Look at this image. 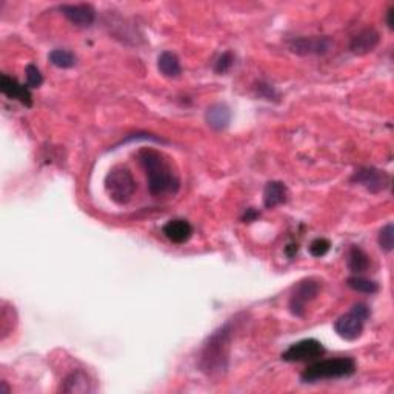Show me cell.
<instances>
[{
    "label": "cell",
    "instance_id": "1",
    "mask_svg": "<svg viewBox=\"0 0 394 394\" xmlns=\"http://www.w3.org/2000/svg\"><path fill=\"white\" fill-rule=\"evenodd\" d=\"M239 316L228 319L222 327L212 331L206 337L199 354V368L205 376L219 378L227 373L230 367L231 343L234 339V333L239 325Z\"/></svg>",
    "mask_w": 394,
    "mask_h": 394
},
{
    "label": "cell",
    "instance_id": "2",
    "mask_svg": "<svg viewBox=\"0 0 394 394\" xmlns=\"http://www.w3.org/2000/svg\"><path fill=\"white\" fill-rule=\"evenodd\" d=\"M137 160L147 174L149 195L154 197L176 195L180 188V180L164 153L154 148H140L137 151Z\"/></svg>",
    "mask_w": 394,
    "mask_h": 394
},
{
    "label": "cell",
    "instance_id": "3",
    "mask_svg": "<svg viewBox=\"0 0 394 394\" xmlns=\"http://www.w3.org/2000/svg\"><path fill=\"white\" fill-rule=\"evenodd\" d=\"M358 370L354 359L352 358H333L316 360L315 364L306 367L300 380L304 384H316L319 380L349 378Z\"/></svg>",
    "mask_w": 394,
    "mask_h": 394
},
{
    "label": "cell",
    "instance_id": "4",
    "mask_svg": "<svg viewBox=\"0 0 394 394\" xmlns=\"http://www.w3.org/2000/svg\"><path fill=\"white\" fill-rule=\"evenodd\" d=\"M105 191L112 202L127 205L136 193V180L127 167L111 168L105 177Z\"/></svg>",
    "mask_w": 394,
    "mask_h": 394
},
{
    "label": "cell",
    "instance_id": "5",
    "mask_svg": "<svg viewBox=\"0 0 394 394\" xmlns=\"http://www.w3.org/2000/svg\"><path fill=\"white\" fill-rule=\"evenodd\" d=\"M321 291V284L316 279H304L293 288L290 296L288 308L293 316L304 317L306 312V305L312 302Z\"/></svg>",
    "mask_w": 394,
    "mask_h": 394
},
{
    "label": "cell",
    "instance_id": "6",
    "mask_svg": "<svg viewBox=\"0 0 394 394\" xmlns=\"http://www.w3.org/2000/svg\"><path fill=\"white\" fill-rule=\"evenodd\" d=\"M352 182L362 185L367 191L373 193V195H378V193L390 188L391 177L384 170H378L374 167H362L353 174Z\"/></svg>",
    "mask_w": 394,
    "mask_h": 394
},
{
    "label": "cell",
    "instance_id": "7",
    "mask_svg": "<svg viewBox=\"0 0 394 394\" xmlns=\"http://www.w3.org/2000/svg\"><path fill=\"white\" fill-rule=\"evenodd\" d=\"M325 354V348L316 339H304L293 343L282 353L285 362H308L316 360Z\"/></svg>",
    "mask_w": 394,
    "mask_h": 394
},
{
    "label": "cell",
    "instance_id": "8",
    "mask_svg": "<svg viewBox=\"0 0 394 394\" xmlns=\"http://www.w3.org/2000/svg\"><path fill=\"white\" fill-rule=\"evenodd\" d=\"M333 48L330 37H297L290 42V49L297 56H323Z\"/></svg>",
    "mask_w": 394,
    "mask_h": 394
},
{
    "label": "cell",
    "instance_id": "9",
    "mask_svg": "<svg viewBox=\"0 0 394 394\" xmlns=\"http://www.w3.org/2000/svg\"><path fill=\"white\" fill-rule=\"evenodd\" d=\"M364 325H365L364 319L356 315L352 310L349 312H347V315H343L337 319L334 322V331L341 339L353 342L356 339H359L362 333H364Z\"/></svg>",
    "mask_w": 394,
    "mask_h": 394
},
{
    "label": "cell",
    "instance_id": "10",
    "mask_svg": "<svg viewBox=\"0 0 394 394\" xmlns=\"http://www.w3.org/2000/svg\"><path fill=\"white\" fill-rule=\"evenodd\" d=\"M60 12L79 28H90L96 21V10L88 3L60 5Z\"/></svg>",
    "mask_w": 394,
    "mask_h": 394
},
{
    "label": "cell",
    "instance_id": "11",
    "mask_svg": "<svg viewBox=\"0 0 394 394\" xmlns=\"http://www.w3.org/2000/svg\"><path fill=\"white\" fill-rule=\"evenodd\" d=\"M0 91H2L6 97L19 100V102L27 106V108L33 106V96H31L28 86L19 82L17 79L8 76V74H2V76H0Z\"/></svg>",
    "mask_w": 394,
    "mask_h": 394
},
{
    "label": "cell",
    "instance_id": "12",
    "mask_svg": "<svg viewBox=\"0 0 394 394\" xmlns=\"http://www.w3.org/2000/svg\"><path fill=\"white\" fill-rule=\"evenodd\" d=\"M380 36L374 28H364L349 42V51L356 56H365L373 53L379 45Z\"/></svg>",
    "mask_w": 394,
    "mask_h": 394
},
{
    "label": "cell",
    "instance_id": "13",
    "mask_svg": "<svg viewBox=\"0 0 394 394\" xmlns=\"http://www.w3.org/2000/svg\"><path fill=\"white\" fill-rule=\"evenodd\" d=\"M162 233L170 242L176 243V245H182V243H186L191 239L193 227L185 219H173V221L164 225Z\"/></svg>",
    "mask_w": 394,
    "mask_h": 394
},
{
    "label": "cell",
    "instance_id": "14",
    "mask_svg": "<svg viewBox=\"0 0 394 394\" xmlns=\"http://www.w3.org/2000/svg\"><path fill=\"white\" fill-rule=\"evenodd\" d=\"M205 122L214 131H223L230 127L231 110L225 103H214L206 108Z\"/></svg>",
    "mask_w": 394,
    "mask_h": 394
},
{
    "label": "cell",
    "instance_id": "15",
    "mask_svg": "<svg viewBox=\"0 0 394 394\" xmlns=\"http://www.w3.org/2000/svg\"><path fill=\"white\" fill-rule=\"evenodd\" d=\"M64 393H70V394H85V393H93L95 389H93V382L88 374L82 370H76L68 374L64 380V385L60 389Z\"/></svg>",
    "mask_w": 394,
    "mask_h": 394
},
{
    "label": "cell",
    "instance_id": "16",
    "mask_svg": "<svg viewBox=\"0 0 394 394\" xmlns=\"http://www.w3.org/2000/svg\"><path fill=\"white\" fill-rule=\"evenodd\" d=\"M288 199V188L284 182H279V180H273V182H268L265 185L264 190V205L268 210H274L276 206L284 205Z\"/></svg>",
    "mask_w": 394,
    "mask_h": 394
},
{
    "label": "cell",
    "instance_id": "17",
    "mask_svg": "<svg viewBox=\"0 0 394 394\" xmlns=\"http://www.w3.org/2000/svg\"><path fill=\"white\" fill-rule=\"evenodd\" d=\"M158 68L160 74H164L168 79H176L182 74V66L180 60L174 53L164 51L158 58Z\"/></svg>",
    "mask_w": 394,
    "mask_h": 394
},
{
    "label": "cell",
    "instance_id": "18",
    "mask_svg": "<svg viewBox=\"0 0 394 394\" xmlns=\"http://www.w3.org/2000/svg\"><path fill=\"white\" fill-rule=\"evenodd\" d=\"M370 267V258L368 254L358 245H353L348 253V268L354 274H362Z\"/></svg>",
    "mask_w": 394,
    "mask_h": 394
},
{
    "label": "cell",
    "instance_id": "19",
    "mask_svg": "<svg viewBox=\"0 0 394 394\" xmlns=\"http://www.w3.org/2000/svg\"><path fill=\"white\" fill-rule=\"evenodd\" d=\"M347 285L353 291L364 293V295H376V293L379 291V285L374 282V280L367 279L364 276H359V274H356V276L349 278L347 280Z\"/></svg>",
    "mask_w": 394,
    "mask_h": 394
},
{
    "label": "cell",
    "instance_id": "20",
    "mask_svg": "<svg viewBox=\"0 0 394 394\" xmlns=\"http://www.w3.org/2000/svg\"><path fill=\"white\" fill-rule=\"evenodd\" d=\"M48 59L54 66L64 68V70L76 66L77 64L76 56H74L71 51H66V49H53V51L48 54Z\"/></svg>",
    "mask_w": 394,
    "mask_h": 394
},
{
    "label": "cell",
    "instance_id": "21",
    "mask_svg": "<svg viewBox=\"0 0 394 394\" xmlns=\"http://www.w3.org/2000/svg\"><path fill=\"white\" fill-rule=\"evenodd\" d=\"M379 247L384 249L385 253H391L394 248V225L393 223H386L385 227L379 231V237H378Z\"/></svg>",
    "mask_w": 394,
    "mask_h": 394
},
{
    "label": "cell",
    "instance_id": "22",
    "mask_svg": "<svg viewBox=\"0 0 394 394\" xmlns=\"http://www.w3.org/2000/svg\"><path fill=\"white\" fill-rule=\"evenodd\" d=\"M25 77H27V86L28 88H39L43 84V76L39 68L34 64H29L25 68Z\"/></svg>",
    "mask_w": 394,
    "mask_h": 394
},
{
    "label": "cell",
    "instance_id": "23",
    "mask_svg": "<svg viewBox=\"0 0 394 394\" xmlns=\"http://www.w3.org/2000/svg\"><path fill=\"white\" fill-rule=\"evenodd\" d=\"M330 248H331V243L328 239L317 237V239H315L310 243V254L312 256V258H323V256L330 251Z\"/></svg>",
    "mask_w": 394,
    "mask_h": 394
},
{
    "label": "cell",
    "instance_id": "24",
    "mask_svg": "<svg viewBox=\"0 0 394 394\" xmlns=\"http://www.w3.org/2000/svg\"><path fill=\"white\" fill-rule=\"evenodd\" d=\"M233 65H234V54L231 51H225L221 58L217 59L216 65H214V71L217 74H225L233 68Z\"/></svg>",
    "mask_w": 394,
    "mask_h": 394
},
{
    "label": "cell",
    "instance_id": "25",
    "mask_svg": "<svg viewBox=\"0 0 394 394\" xmlns=\"http://www.w3.org/2000/svg\"><path fill=\"white\" fill-rule=\"evenodd\" d=\"M256 90H258V95L260 97H264L267 100H276L278 99V93H276V90L273 88L271 85L259 84L258 86H256Z\"/></svg>",
    "mask_w": 394,
    "mask_h": 394
},
{
    "label": "cell",
    "instance_id": "26",
    "mask_svg": "<svg viewBox=\"0 0 394 394\" xmlns=\"http://www.w3.org/2000/svg\"><path fill=\"white\" fill-rule=\"evenodd\" d=\"M259 217V211L258 210H254V208H248L245 212H243V216H242V222H245V223H251L254 222L256 219Z\"/></svg>",
    "mask_w": 394,
    "mask_h": 394
},
{
    "label": "cell",
    "instance_id": "27",
    "mask_svg": "<svg viewBox=\"0 0 394 394\" xmlns=\"http://www.w3.org/2000/svg\"><path fill=\"white\" fill-rule=\"evenodd\" d=\"M386 25H389L390 29L394 28V5H391L386 11Z\"/></svg>",
    "mask_w": 394,
    "mask_h": 394
},
{
    "label": "cell",
    "instance_id": "28",
    "mask_svg": "<svg viewBox=\"0 0 394 394\" xmlns=\"http://www.w3.org/2000/svg\"><path fill=\"white\" fill-rule=\"evenodd\" d=\"M297 245H295V243H291V245H288L286 247V249H285V253H286V256H288L290 259H293L295 258V256L297 254Z\"/></svg>",
    "mask_w": 394,
    "mask_h": 394
},
{
    "label": "cell",
    "instance_id": "29",
    "mask_svg": "<svg viewBox=\"0 0 394 394\" xmlns=\"http://www.w3.org/2000/svg\"><path fill=\"white\" fill-rule=\"evenodd\" d=\"M0 385H2V389H0V394H8L10 393V389H6V382H0Z\"/></svg>",
    "mask_w": 394,
    "mask_h": 394
}]
</instances>
